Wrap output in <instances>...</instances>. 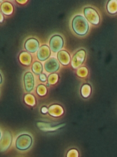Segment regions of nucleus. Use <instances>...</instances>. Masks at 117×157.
<instances>
[{
	"label": "nucleus",
	"mask_w": 117,
	"mask_h": 157,
	"mask_svg": "<svg viewBox=\"0 0 117 157\" xmlns=\"http://www.w3.org/2000/svg\"><path fill=\"white\" fill-rule=\"evenodd\" d=\"M86 56V52L84 49L78 50L72 58L71 65L74 69H76L82 65L84 62Z\"/></svg>",
	"instance_id": "obj_4"
},
{
	"label": "nucleus",
	"mask_w": 117,
	"mask_h": 157,
	"mask_svg": "<svg viewBox=\"0 0 117 157\" xmlns=\"http://www.w3.org/2000/svg\"><path fill=\"white\" fill-rule=\"evenodd\" d=\"M24 81L26 90L28 92L31 91L34 85V77L31 72H28L25 74Z\"/></svg>",
	"instance_id": "obj_7"
},
{
	"label": "nucleus",
	"mask_w": 117,
	"mask_h": 157,
	"mask_svg": "<svg viewBox=\"0 0 117 157\" xmlns=\"http://www.w3.org/2000/svg\"><path fill=\"white\" fill-rule=\"evenodd\" d=\"M32 70L35 74H40L43 71V66L41 63L35 61L33 64Z\"/></svg>",
	"instance_id": "obj_14"
},
{
	"label": "nucleus",
	"mask_w": 117,
	"mask_h": 157,
	"mask_svg": "<svg viewBox=\"0 0 117 157\" xmlns=\"http://www.w3.org/2000/svg\"><path fill=\"white\" fill-rule=\"evenodd\" d=\"M72 26L74 32L80 36L84 35L87 33L89 28L87 20L82 15L74 17L72 21Z\"/></svg>",
	"instance_id": "obj_1"
},
{
	"label": "nucleus",
	"mask_w": 117,
	"mask_h": 157,
	"mask_svg": "<svg viewBox=\"0 0 117 157\" xmlns=\"http://www.w3.org/2000/svg\"><path fill=\"white\" fill-rule=\"evenodd\" d=\"M51 54L50 48L46 44L40 47L37 52V57L39 60L44 61L48 59Z\"/></svg>",
	"instance_id": "obj_8"
},
{
	"label": "nucleus",
	"mask_w": 117,
	"mask_h": 157,
	"mask_svg": "<svg viewBox=\"0 0 117 157\" xmlns=\"http://www.w3.org/2000/svg\"><path fill=\"white\" fill-rule=\"evenodd\" d=\"M107 10L111 14H115L117 12V0H110L107 3Z\"/></svg>",
	"instance_id": "obj_12"
},
{
	"label": "nucleus",
	"mask_w": 117,
	"mask_h": 157,
	"mask_svg": "<svg viewBox=\"0 0 117 157\" xmlns=\"http://www.w3.org/2000/svg\"><path fill=\"white\" fill-rule=\"evenodd\" d=\"M40 79L42 81H44L46 80V76L44 74H41L40 75Z\"/></svg>",
	"instance_id": "obj_15"
},
{
	"label": "nucleus",
	"mask_w": 117,
	"mask_h": 157,
	"mask_svg": "<svg viewBox=\"0 0 117 157\" xmlns=\"http://www.w3.org/2000/svg\"><path fill=\"white\" fill-rule=\"evenodd\" d=\"M12 141V137L10 133L5 134L0 143V151L4 152L10 147Z\"/></svg>",
	"instance_id": "obj_10"
},
{
	"label": "nucleus",
	"mask_w": 117,
	"mask_h": 157,
	"mask_svg": "<svg viewBox=\"0 0 117 157\" xmlns=\"http://www.w3.org/2000/svg\"><path fill=\"white\" fill-rule=\"evenodd\" d=\"M24 46L25 48L28 52L34 53L39 49L40 43L37 39L30 38L26 41Z\"/></svg>",
	"instance_id": "obj_6"
},
{
	"label": "nucleus",
	"mask_w": 117,
	"mask_h": 157,
	"mask_svg": "<svg viewBox=\"0 0 117 157\" xmlns=\"http://www.w3.org/2000/svg\"><path fill=\"white\" fill-rule=\"evenodd\" d=\"M2 79L1 75L0 74V84L2 82Z\"/></svg>",
	"instance_id": "obj_17"
},
{
	"label": "nucleus",
	"mask_w": 117,
	"mask_h": 157,
	"mask_svg": "<svg viewBox=\"0 0 117 157\" xmlns=\"http://www.w3.org/2000/svg\"><path fill=\"white\" fill-rule=\"evenodd\" d=\"M32 141V137L30 135L27 134H22L16 140V147L19 150H27L31 146Z\"/></svg>",
	"instance_id": "obj_2"
},
{
	"label": "nucleus",
	"mask_w": 117,
	"mask_h": 157,
	"mask_svg": "<svg viewBox=\"0 0 117 157\" xmlns=\"http://www.w3.org/2000/svg\"><path fill=\"white\" fill-rule=\"evenodd\" d=\"M44 68L47 71L49 72H55L59 68V64L56 59L51 58L46 62Z\"/></svg>",
	"instance_id": "obj_9"
},
{
	"label": "nucleus",
	"mask_w": 117,
	"mask_h": 157,
	"mask_svg": "<svg viewBox=\"0 0 117 157\" xmlns=\"http://www.w3.org/2000/svg\"><path fill=\"white\" fill-rule=\"evenodd\" d=\"M63 45V38L60 35H54L50 39L49 45L53 52H55L59 51L62 48Z\"/></svg>",
	"instance_id": "obj_5"
},
{
	"label": "nucleus",
	"mask_w": 117,
	"mask_h": 157,
	"mask_svg": "<svg viewBox=\"0 0 117 157\" xmlns=\"http://www.w3.org/2000/svg\"><path fill=\"white\" fill-rule=\"evenodd\" d=\"M1 131H0V140H1Z\"/></svg>",
	"instance_id": "obj_18"
},
{
	"label": "nucleus",
	"mask_w": 117,
	"mask_h": 157,
	"mask_svg": "<svg viewBox=\"0 0 117 157\" xmlns=\"http://www.w3.org/2000/svg\"><path fill=\"white\" fill-rule=\"evenodd\" d=\"M85 16L89 22L94 25L99 23L100 17L96 10L91 7H85L83 10Z\"/></svg>",
	"instance_id": "obj_3"
},
{
	"label": "nucleus",
	"mask_w": 117,
	"mask_h": 157,
	"mask_svg": "<svg viewBox=\"0 0 117 157\" xmlns=\"http://www.w3.org/2000/svg\"><path fill=\"white\" fill-rule=\"evenodd\" d=\"M57 57L58 60L63 65H68L70 62V55L65 50H61L58 52L57 54Z\"/></svg>",
	"instance_id": "obj_11"
},
{
	"label": "nucleus",
	"mask_w": 117,
	"mask_h": 157,
	"mask_svg": "<svg viewBox=\"0 0 117 157\" xmlns=\"http://www.w3.org/2000/svg\"><path fill=\"white\" fill-rule=\"evenodd\" d=\"M20 55V58L21 59L22 61L24 64L27 65H29L32 62V56L29 53L23 52H22Z\"/></svg>",
	"instance_id": "obj_13"
},
{
	"label": "nucleus",
	"mask_w": 117,
	"mask_h": 157,
	"mask_svg": "<svg viewBox=\"0 0 117 157\" xmlns=\"http://www.w3.org/2000/svg\"><path fill=\"white\" fill-rule=\"evenodd\" d=\"M4 17L2 13L0 12V23H2L3 21Z\"/></svg>",
	"instance_id": "obj_16"
}]
</instances>
